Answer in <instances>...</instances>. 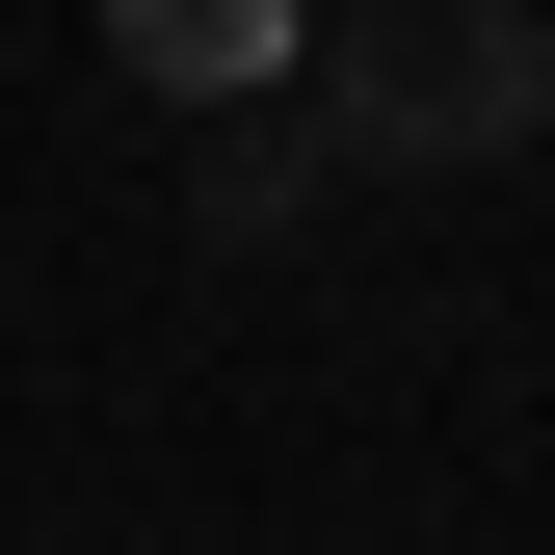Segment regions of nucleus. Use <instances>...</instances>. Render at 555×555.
<instances>
[{"mask_svg":"<svg viewBox=\"0 0 555 555\" xmlns=\"http://www.w3.org/2000/svg\"><path fill=\"white\" fill-rule=\"evenodd\" d=\"M292 132L344 185H503L555 132V0H318L292 27Z\"/></svg>","mask_w":555,"mask_h":555,"instance_id":"1","label":"nucleus"},{"mask_svg":"<svg viewBox=\"0 0 555 555\" xmlns=\"http://www.w3.org/2000/svg\"><path fill=\"white\" fill-rule=\"evenodd\" d=\"M106 53L159 106H264V80H292V0H106Z\"/></svg>","mask_w":555,"mask_h":555,"instance_id":"2","label":"nucleus"},{"mask_svg":"<svg viewBox=\"0 0 555 555\" xmlns=\"http://www.w3.org/2000/svg\"><path fill=\"white\" fill-rule=\"evenodd\" d=\"M318 185H344V159H318V132H292V106H264V132H212V159H185V212H212V238H292V212H318Z\"/></svg>","mask_w":555,"mask_h":555,"instance_id":"3","label":"nucleus"}]
</instances>
